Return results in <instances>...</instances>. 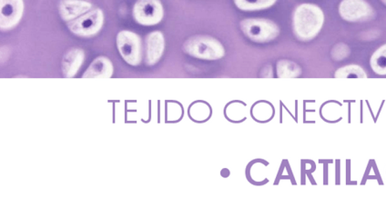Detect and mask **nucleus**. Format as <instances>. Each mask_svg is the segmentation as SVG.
<instances>
[{
    "mask_svg": "<svg viewBox=\"0 0 386 217\" xmlns=\"http://www.w3.org/2000/svg\"><path fill=\"white\" fill-rule=\"evenodd\" d=\"M324 22V12L317 6L303 4L294 12V32L301 41H308L315 38L321 31Z\"/></svg>",
    "mask_w": 386,
    "mask_h": 217,
    "instance_id": "obj_1",
    "label": "nucleus"
},
{
    "mask_svg": "<svg viewBox=\"0 0 386 217\" xmlns=\"http://www.w3.org/2000/svg\"><path fill=\"white\" fill-rule=\"evenodd\" d=\"M184 50L191 57L205 60L221 59L225 55L221 43L208 36H191L184 43Z\"/></svg>",
    "mask_w": 386,
    "mask_h": 217,
    "instance_id": "obj_2",
    "label": "nucleus"
},
{
    "mask_svg": "<svg viewBox=\"0 0 386 217\" xmlns=\"http://www.w3.org/2000/svg\"><path fill=\"white\" fill-rule=\"evenodd\" d=\"M242 32L252 41L264 43L273 41L279 35V27L273 21L249 18L241 22Z\"/></svg>",
    "mask_w": 386,
    "mask_h": 217,
    "instance_id": "obj_3",
    "label": "nucleus"
},
{
    "mask_svg": "<svg viewBox=\"0 0 386 217\" xmlns=\"http://www.w3.org/2000/svg\"><path fill=\"white\" fill-rule=\"evenodd\" d=\"M117 47L120 56L130 66H139L142 62V41L136 33L123 30L118 34Z\"/></svg>",
    "mask_w": 386,
    "mask_h": 217,
    "instance_id": "obj_4",
    "label": "nucleus"
},
{
    "mask_svg": "<svg viewBox=\"0 0 386 217\" xmlns=\"http://www.w3.org/2000/svg\"><path fill=\"white\" fill-rule=\"evenodd\" d=\"M103 23H104V14L102 9L95 8L72 20L69 23V29L75 35L90 38L100 31Z\"/></svg>",
    "mask_w": 386,
    "mask_h": 217,
    "instance_id": "obj_5",
    "label": "nucleus"
},
{
    "mask_svg": "<svg viewBox=\"0 0 386 217\" xmlns=\"http://www.w3.org/2000/svg\"><path fill=\"white\" fill-rule=\"evenodd\" d=\"M164 10L160 0H138L133 8V17L142 26H154L163 20Z\"/></svg>",
    "mask_w": 386,
    "mask_h": 217,
    "instance_id": "obj_6",
    "label": "nucleus"
},
{
    "mask_svg": "<svg viewBox=\"0 0 386 217\" xmlns=\"http://www.w3.org/2000/svg\"><path fill=\"white\" fill-rule=\"evenodd\" d=\"M339 13L349 22H361L373 17V9L364 0H343L339 6Z\"/></svg>",
    "mask_w": 386,
    "mask_h": 217,
    "instance_id": "obj_7",
    "label": "nucleus"
},
{
    "mask_svg": "<svg viewBox=\"0 0 386 217\" xmlns=\"http://www.w3.org/2000/svg\"><path fill=\"white\" fill-rule=\"evenodd\" d=\"M0 29L3 31L16 27L23 17V0H0Z\"/></svg>",
    "mask_w": 386,
    "mask_h": 217,
    "instance_id": "obj_8",
    "label": "nucleus"
},
{
    "mask_svg": "<svg viewBox=\"0 0 386 217\" xmlns=\"http://www.w3.org/2000/svg\"><path fill=\"white\" fill-rule=\"evenodd\" d=\"M92 8V4L86 0H62L59 4V12L63 20L72 21L88 13Z\"/></svg>",
    "mask_w": 386,
    "mask_h": 217,
    "instance_id": "obj_9",
    "label": "nucleus"
},
{
    "mask_svg": "<svg viewBox=\"0 0 386 217\" xmlns=\"http://www.w3.org/2000/svg\"><path fill=\"white\" fill-rule=\"evenodd\" d=\"M165 41L163 33L155 31L151 33L146 39V62L149 66H153L159 62L162 57Z\"/></svg>",
    "mask_w": 386,
    "mask_h": 217,
    "instance_id": "obj_10",
    "label": "nucleus"
},
{
    "mask_svg": "<svg viewBox=\"0 0 386 217\" xmlns=\"http://www.w3.org/2000/svg\"><path fill=\"white\" fill-rule=\"evenodd\" d=\"M85 53L81 48H71L65 55L62 59V72L65 78H73L80 70L84 62Z\"/></svg>",
    "mask_w": 386,
    "mask_h": 217,
    "instance_id": "obj_11",
    "label": "nucleus"
},
{
    "mask_svg": "<svg viewBox=\"0 0 386 217\" xmlns=\"http://www.w3.org/2000/svg\"><path fill=\"white\" fill-rule=\"evenodd\" d=\"M113 74V65L105 57H99L90 64L84 73V78H109Z\"/></svg>",
    "mask_w": 386,
    "mask_h": 217,
    "instance_id": "obj_12",
    "label": "nucleus"
},
{
    "mask_svg": "<svg viewBox=\"0 0 386 217\" xmlns=\"http://www.w3.org/2000/svg\"><path fill=\"white\" fill-rule=\"evenodd\" d=\"M277 0H234L235 5L244 11L261 10L272 7Z\"/></svg>",
    "mask_w": 386,
    "mask_h": 217,
    "instance_id": "obj_13",
    "label": "nucleus"
},
{
    "mask_svg": "<svg viewBox=\"0 0 386 217\" xmlns=\"http://www.w3.org/2000/svg\"><path fill=\"white\" fill-rule=\"evenodd\" d=\"M370 65L375 74L386 75V45L375 52L371 57Z\"/></svg>",
    "mask_w": 386,
    "mask_h": 217,
    "instance_id": "obj_14",
    "label": "nucleus"
},
{
    "mask_svg": "<svg viewBox=\"0 0 386 217\" xmlns=\"http://www.w3.org/2000/svg\"><path fill=\"white\" fill-rule=\"evenodd\" d=\"M277 74L281 78H297L301 75V69L293 61L281 60L277 64Z\"/></svg>",
    "mask_w": 386,
    "mask_h": 217,
    "instance_id": "obj_15",
    "label": "nucleus"
},
{
    "mask_svg": "<svg viewBox=\"0 0 386 217\" xmlns=\"http://www.w3.org/2000/svg\"><path fill=\"white\" fill-rule=\"evenodd\" d=\"M211 108L205 102H195L189 108V115L194 121L202 122L209 119L211 115Z\"/></svg>",
    "mask_w": 386,
    "mask_h": 217,
    "instance_id": "obj_16",
    "label": "nucleus"
},
{
    "mask_svg": "<svg viewBox=\"0 0 386 217\" xmlns=\"http://www.w3.org/2000/svg\"><path fill=\"white\" fill-rule=\"evenodd\" d=\"M334 76L336 78H366L367 75L366 73L364 72V70L361 69L359 66H346L345 67H342V69H340L337 70L336 72V74H334Z\"/></svg>",
    "mask_w": 386,
    "mask_h": 217,
    "instance_id": "obj_17",
    "label": "nucleus"
},
{
    "mask_svg": "<svg viewBox=\"0 0 386 217\" xmlns=\"http://www.w3.org/2000/svg\"><path fill=\"white\" fill-rule=\"evenodd\" d=\"M349 55H350V48H349L347 45L343 44V43L336 45L332 50L333 59L336 61L345 59Z\"/></svg>",
    "mask_w": 386,
    "mask_h": 217,
    "instance_id": "obj_18",
    "label": "nucleus"
},
{
    "mask_svg": "<svg viewBox=\"0 0 386 217\" xmlns=\"http://www.w3.org/2000/svg\"><path fill=\"white\" fill-rule=\"evenodd\" d=\"M382 2L385 3V4L386 5V0H382Z\"/></svg>",
    "mask_w": 386,
    "mask_h": 217,
    "instance_id": "obj_19",
    "label": "nucleus"
}]
</instances>
